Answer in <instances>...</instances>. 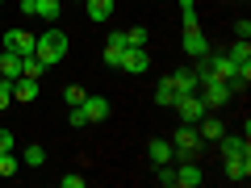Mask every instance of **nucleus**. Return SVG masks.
Segmentation results:
<instances>
[{"instance_id":"nucleus-1","label":"nucleus","mask_w":251,"mask_h":188,"mask_svg":"<svg viewBox=\"0 0 251 188\" xmlns=\"http://www.w3.org/2000/svg\"><path fill=\"white\" fill-rule=\"evenodd\" d=\"M67 46H72V38L63 34V29H46V34L38 38L34 54H38V63H42V67H54V63L67 59Z\"/></svg>"},{"instance_id":"nucleus-2","label":"nucleus","mask_w":251,"mask_h":188,"mask_svg":"<svg viewBox=\"0 0 251 188\" xmlns=\"http://www.w3.org/2000/svg\"><path fill=\"white\" fill-rule=\"evenodd\" d=\"M197 96L205 100V109H222V105H230V84L226 80H201V88H197Z\"/></svg>"},{"instance_id":"nucleus-3","label":"nucleus","mask_w":251,"mask_h":188,"mask_svg":"<svg viewBox=\"0 0 251 188\" xmlns=\"http://www.w3.org/2000/svg\"><path fill=\"white\" fill-rule=\"evenodd\" d=\"M172 109H176V113H180V121H188V125H197L201 117L209 113V109H205V100H201L197 92H184V96H176V105H172Z\"/></svg>"},{"instance_id":"nucleus-4","label":"nucleus","mask_w":251,"mask_h":188,"mask_svg":"<svg viewBox=\"0 0 251 188\" xmlns=\"http://www.w3.org/2000/svg\"><path fill=\"white\" fill-rule=\"evenodd\" d=\"M172 146H176V155H184V159H193V155L201 151V134H197V125H180L176 138H172Z\"/></svg>"},{"instance_id":"nucleus-5","label":"nucleus","mask_w":251,"mask_h":188,"mask_svg":"<svg viewBox=\"0 0 251 188\" xmlns=\"http://www.w3.org/2000/svg\"><path fill=\"white\" fill-rule=\"evenodd\" d=\"M34 46H38V38L29 34V29H4V50H13V54H34Z\"/></svg>"},{"instance_id":"nucleus-6","label":"nucleus","mask_w":251,"mask_h":188,"mask_svg":"<svg viewBox=\"0 0 251 188\" xmlns=\"http://www.w3.org/2000/svg\"><path fill=\"white\" fill-rule=\"evenodd\" d=\"M117 67H122V71H130V75H143L147 67H151V59H147V46H126Z\"/></svg>"},{"instance_id":"nucleus-7","label":"nucleus","mask_w":251,"mask_h":188,"mask_svg":"<svg viewBox=\"0 0 251 188\" xmlns=\"http://www.w3.org/2000/svg\"><path fill=\"white\" fill-rule=\"evenodd\" d=\"M180 46H184L193 59L209 54V38H205V29H201V25H184V42H180Z\"/></svg>"},{"instance_id":"nucleus-8","label":"nucleus","mask_w":251,"mask_h":188,"mask_svg":"<svg viewBox=\"0 0 251 188\" xmlns=\"http://www.w3.org/2000/svg\"><path fill=\"white\" fill-rule=\"evenodd\" d=\"M201 180H205V171H201L193 159H184V163L176 167V188H197Z\"/></svg>"},{"instance_id":"nucleus-9","label":"nucleus","mask_w":251,"mask_h":188,"mask_svg":"<svg viewBox=\"0 0 251 188\" xmlns=\"http://www.w3.org/2000/svg\"><path fill=\"white\" fill-rule=\"evenodd\" d=\"M218 146H222V159H243V155H251V142L247 138H234V134H222Z\"/></svg>"},{"instance_id":"nucleus-10","label":"nucleus","mask_w":251,"mask_h":188,"mask_svg":"<svg viewBox=\"0 0 251 188\" xmlns=\"http://www.w3.org/2000/svg\"><path fill=\"white\" fill-rule=\"evenodd\" d=\"M38 92L42 88H38V80H29V75H17V80H13V100H25L29 105V100H38Z\"/></svg>"},{"instance_id":"nucleus-11","label":"nucleus","mask_w":251,"mask_h":188,"mask_svg":"<svg viewBox=\"0 0 251 188\" xmlns=\"http://www.w3.org/2000/svg\"><path fill=\"white\" fill-rule=\"evenodd\" d=\"M197 134H201V142H218V138H222L226 134V125L222 121H218V117H201V121H197Z\"/></svg>"},{"instance_id":"nucleus-12","label":"nucleus","mask_w":251,"mask_h":188,"mask_svg":"<svg viewBox=\"0 0 251 188\" xmlns=\"http://www.w3.org/2000/svg\"><path fill=\"white\" fill-rule=\"evenodd\" d=\"M176 96H180V92H176V80H172V75H163V80L155 84V105L172 109V105H176Z\"/></svg>"},{"instance_id":"nucleus-13","label":"nucleus","mask_w":251,"mask_h":188,"mask_svg":"<svg viewBox=\"0 0 251 188\" xmlns=\"http://www.w3.org/2000/svg\"><path fill=\"white\" fill-rule=\"evenodd\" d=\"M172 80H176V92L184 96V92H197L201 88V75L193 71V67H184V71H172Z\"/></svg>"},{"instance_id":"nucleus-14","label":"nucleus","mask_w":251,"mask_h":188,"mask_svg":"<svg viewBox=\"0 0 251 188\" xmlns=\"http://www.w3.org/2000/svg\"><path fill=\"white\" fill-rule=\"evenodd\" d=\"M147 155H151V163L159 167V163H172V159H176V146H172V142H163V138H155V142L147 146Z\"/></svg>"},{"instance_id":"nucleus-15","label":"nucleus","mask_w":251,"mask_h":188,"mask_svg":"<svg viewBox=\"0 0 251 188\" xmlns=\"http://www.w3.org/2000/svg\"><path fill=\"white\" fill-rule=\"evenodd\" d=\"M84 113H88V121H105L109 117V100L105 96H84Z\"/></svg>"},{"instance_id":"nucleus-16","label":"nucleus","mask_w":251,"mask_h":188,"mask_svg":"<svg viewBox=\"0 0 251 188\" xmlns=\"http://www.w3.org/2000/svg\"><path fill=\"white\" fill-rule=\"evenodd\" d=\"M122 50H126V34H109V42H105V63L109 67L122 63Z\"/></svg>"},{"instance_id":"nucleus-17","label":"nucleus","mask_w":251,"mask_h":188,"mask_svg":"<svg viewBox=\"0 0 251 188\" xmlns=\"http://www.w3.org/2000/svg\"><path fill=\"white\" fill-rule=\"evenodd\" d=\"M0 75H4V80H17V75H21V54H13V50H4V54H0Z\"/></svg>"},{"instance_id":"nucleus-18","label":"nucleus","mask_w":251,"mask_h":188,"mask_svg":"<svg viewBox=\"0 0 251 188\" xmlns=\"http://www.w3.org/2000/svg\"><path fill=\"white\" fill-rule=\"evenodd\" d=\"M226 176L239 184V180H247L251 176V155H243V159H226Z\"/></svg>"},{"instance_id":"nucleus-19","label":"nucleus","mask_w":251,"mask_h":188,"mask_svg":"<svg viewBox=\"0 0 251 188\" xmlns=\"http://www.w3.org/2000/svg\"><path fill=\"white\" fill-rule=\"evenodd\" d=\"M88 4V21H109L113 17V0H84Z\"/></svg>"},{"instance_id":"nucleus-20","label":"nucleus","mask_w":251,"mask_h":188,"mask_svg":"<svg viewBox=\"0 0 251 188\" xmlns=\"http://www.w3.org/2000/svg\"><path fill=\"white\" fill-rule=\"evenodd\" d=\"M59 13H63V0H38V13H34V17H42V21H59Z\"/></svg>"},{"instance_id":"nucleus-21","label":"nucleus","mask_w":251,"mask_h":188,"mask_svg":"<svg viewBox=\"0 0 251 188\" xmlns=\"http://www.w3.org/2000/svg\"><path fill=\"white\" fill-rule=\"evenodd\" d=\"M226 54H230V63H234V67H239V63H251V42H247V38H239V42H234Z\"/></svg>"},{"instance_id":"nucleus-22","label":"nucleus","mask_w":251,"mask_h":188,"mask_svg":"<svg viewBox=\"0 0 251 188\" xmlns=\"http://www.w3.org/2000/svg\"><path fill=\"white\" fill-rule=\"evenodd\" d=\"M155 184L176 188V167H172V163H159V167H155Z\"/></svg>"},{"instance_id":"nucleus-23","label":"nucleus","mask_w":251,"mask_h":188,"mask_svg":"<svg viewBox=\"0 0 251 188\" xmlns=\"http://www.w3.org/2000/svg\"><path fill=\"white\" fill-rule=\"evenodd\" d=\"M21 163H25V167H42V163H46V151H42V146H25Z\"/></svg>"},{"instance_id":"nucleus-24","label":"nucleus","mask_w":251,"mask_h":188,"mask_svg":"<svg viewBox=\"0 0 251 188\" xmlns=\"http://www.w3.org/2000/svg\"><path fill=\"white\" fill-rule=\"evenodd\" d=\"M21 171V159H13V151H4L0 155V176H17Z\"/></svg>"},{"instance_id":"nucleus-25","label":"nucleus","mask_w":251,"mask_h":188,"mask_svg":"<svg viewBox=\"0 0 251 188\" xmlns=\"http://www.w3.org/2000/svg\"><path fill=\"white\" fill-rule=\"evenodd\" d=\"M67 121H72V130H84V125H92V121H88V113H84V105H72V117H67Z\"/></svg>"},{"instance_id":"nucleus-26","label":"nucleus","mask_w":251,"mask_h":188,"mask_svg":"<svg viewBox=\"0 0 251 188\" xmlns=\"http://www.w3.org/2000/svg\"><path fill=\"white\" fill-rule=\"evenodd\" d=\"M126 46H147V29H143V25L126 29Z\"/></svg>"},{"instance_id":"nucleus-27","label":"nucleus","mask_w":251,"mask_h":188,"mask_svg":"<svg viewBox=\"0 0 251 188\" xmlns=\"http://www.w3.org/2000/svg\"><path fill=\"white\" fill-rule=\"evenodd\" d=\"M84 96H88V92H84L80 84H72V88L63 92V100H67V105H84Z\"/></svg>"},{"instance_id":"nucleus-28","label":"nucleus","mask_w":251,"mask_h":188,"mask_svg":"<svg viewBox=\"0 0 251 188\" xmlns=\"http://www.w3.org/2000/svg\"><path fill=\"white\" fill-rule=\"evenodd\" d=\"M9 105H13V84L4 80V84H0V109H9Z\"/></svg>"},{"instance_id":"nucleus-29","label":"nucleus","mask_w":251,"mask_h":188,"mask_svg":"<svg viewBox=\"0 0 251 188\" xmlns=\"http://www.w3.org/2000/svg\"><path fill=\"white\" fill-rule=\"evenodd\" d=\"M184 13V25H201V13H197V4H193V9H180Z\"/></svg>"},{"instance_id":"nucleus-30","label":"nucleus","mask_w":251,"mask_h":188,"mask_svg":"<svg viewBox=\"0 0 251 188\" xmlns=\"http://www.w3.org/2000/svg\"><path fill=\"white\" fill-rule=\"evenodd\" d=\"M59 184H63V188H84V176H75V171H72V176H63Z\"/></svg>"},{"instance_id":"nucleus-31","label":"nucleus","mask_w":251,"mask_h":188,"mask_svg":"<svg viewBox=\"0 0 251 188\" xmlns=\"http://www.w3.org/2000/svg\"><path fill=\"white\" fill-rule=\"evenodd\" d=\"M13 142H17V138H13L9 130H0V155H4V151H13Z\"/></svg>"},{"instance_id":"nucleus-32","label":"nucleus","mask_w":251,"mask_h":188,"mask_svg":"<svg viewBox=\"0 0 251 188\" xmlns=\"http://www.w3.org/2000/svg\"><path fill=\"white\" fill-rule=\"evenodd\" d=\"M17 9H21V13H25V17H34V13H38V0H21Z\"/></svg>"},{"instance_id":"nucleus-33","label":"nucleus","mask_w":251,"mask_h":188,"mask_svg":"<svg viewBox=\"0 0 251 188\" xmlns=\"http://www.w3.org/2000/svg\"><path fill=\"white\" fill-rule=\"evenodd\" d=\"M72 4H84V0H72Z\"/></svg>"},{"instance_id":"nucleus-34","label":"nucleus","mask_w":251,"mask_h":188,"mask_svg":"<svg viewBox=\"0 0 251 188\" xmlns=\"http://www.w3.org/2000/svg\"><path fill=\"white\" fill-rule=\"evenodd\" d=\"M0 84H4V75H0Z\"/></svg>"},{"instance_id":"nucleus-35","label":"nucleus","mask_w":251,"mask_h":188,"mask_svg":"<svg viewBox=\"0 0 251 188\" xmlns=\"http://www.w3.org/2000/svg\"><path fill=\"white\" fill-rule=\"evenodd\" d=\"M0 4H4V0H0Z\"/></svg>"}]
</instances>
